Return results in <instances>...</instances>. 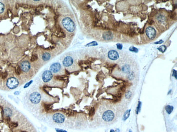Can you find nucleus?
<instances>
[{
	"instance_id": "1",
	"label": "nucleus",
	"mask_w": 177,
	"mask_h": 132,
	"mask_svg": "<svg viewBox=\"0 0 177 132\" xmlns=\"http://www.w3.org/2000/svg\"><path fill=\"white\" fill-rule=\"evenodd\" d=\"M62 23L64 28L69 32H73L75 29V25L69 17H65L62 20Z\"/></svg>"
},
{
	"instance_id": "2",
	"label": "nucleus",
	"mask_w": 177,
	"mask_h": 132,
	"mask_svg": "<svg viewBox=\"0 0 177 132\" xmlns=\"http://www.w3.org/2000/svg\"><path fill=\"white\" fill-rule=\"evenodd\" d=\"M19 84V81L15 77H10L7 81L6 86L9 89H14L17 87Z\"/></svg>"
},
{
	"instance_id": "3",
	"label": "nucleus",
	"mask_w": 177,
	"mask_h": 132,
	"mask_svg": "<svg viewBox=\"0 0 177 132\" xmlns=\"http://www.w3.org/2000/svg\"><path fill=\"white\" fill-rule=\"evenodd\" d=\"M102 118L105 121L111 122L113 121L115 118V114L112 110H107L103 113Z\"/></svg>"
},
{
	"instance_id": "4",
	"label": "nucleus",
	"mask_w": 177,
	"mask_h": 132,
	"mask_svg": "<svg viewBox=\"0 0 177 132\" xmlns=\"http://www.w3.org/2000/svg\"><path fill=\"white\" fill-rule=\"evenodd\" d=\"M41 95L38 92H33L29 95V100L32 103L38 104L41 100Z\"/></svg>"
},
{
	"instance_id": "5",
	"label": "nucleus",
	"mask_w": 177,
	"mask_h": 132,
	"mask_svg": "<svg viewBox=\"0 0 177 132\" xmlns=\"http://www.w3.org/2000/svg\"><path fill=\"white\" fill-rule=\"evenodd\" d=\"M52 120L57 124H62L65 121V117L62 114L56 113L53 115Z\"/></svg>"
},
{
	"instance_id": "6",
	"label": "nucleus",
	"mask_w": 177,
	"mask_h": 132,
	"mask_svg": "<svg viewBox=\"0 0 177 132\" xmlns=\"http://www.w3.org/2000/svg\"><path fill=\"white\" fill-rule=\"evenodd\" d=\"M146 34L149 39L152 40V39H154L155 38L156 34H157V32H156L155 29L153 27H148L146 29Z\"/></svg>"
},
{
	"instance_id": "7",
	"label": "nucleus",
	"mask_w": 177,
	"mask_h": 132,
	"mask_svg": "<svg viewBox=\"0 0 177 132\" xmlns=\"http://www.w3.org/2000/svg\"><path fill=\"white\" fill-rule=\"evenodd\" d=\"M53 74L50 70H45L44 71V73L42 75V79L43 81L45 83L50 81L52 79Z\"/></svg>"
},
{
	"instance_id": "8",
	"label": "nucleus",
	"mask_w": 177,
	"mask_h": 132,
	"mask_svg": "<svg viewBox=\"0 0 177 132\" xmlns=\"http://www.w3.org/2000/svg\"><path fill=\"white\" fill-rule=\"evenodd\" d=\"M61 65L59 63H54L50 66V71L52 73H57L61 69Z\"/></svg>"
},
{
	"instance_id": "9",
	"label": "nucleus",
	"mask_w": 177,
	"mask_h": 132,
	"mask_svg": "<svg viewBox=\"0 0 177 132\" xmlns=\"http://www.w3.org/2000/svg\"><path fill=\"white\" fill-rule=\"evenodd\" d=\"M108 58L113 61L117 60L119 58V54L115 50H111L108 53Z\"/></svg>"
},
{
	"instance_id": "10",
	"label": "nucleus",
	"mask_w": 177,
	"mask_h": 132,
	"mask_svg": "<svg viewBox=\"0 0 177 132\" xmlns=\"http://www.w3.org/2000/svg\"><path fill=\"white\" fill-rule=\"evenodd\" d=\"M20 68L23 71L27 72L31 68V65L28 61H23L20 64Z\"/></svg>"
},
{
	"instance_id": "11",
	"label": "nucleus",
	"mask_w": 177,
	"mask_h": 132,
	"mask_svg": "<svg viewBox=\"0 0 177 132\" xmlns=\"http://www.w3.org/2000/svg\"><path fill=\"white\" fill-rule=\"evenodd\" d=\"M73 64V59L70 56H67L65 58L63 61V65L65 67H70Z\"/></svg>"
},
{
	"instance_id": "12",
	"label": "nucleus",
	"mask_w": 177,
	"mask_h": 132,
	"mask_svg": "<svg viewBox=\"0 0 177 132\" xmlns=\"http://www.w3.org/2000/svg\"><path fill=\"white\" fill-rule=\"evenodd\" d=\"M122 71L124 73L128 74L130 71V67L129 65H125L123 66L122 68Z\"/></svg>"
},
{
	"instance_id": "13",
	"label": "nucleus",
	"mask_w": 177,
	"mask_h": 132,
	"mask_svg": "<svg viewBox=\"0 0 177 132\" xmlns=\"http://www.w3.org/2000/svg\"><path fill=\"white\" fill-rule=\"evenodd\" d=\"M173 109H174L173 106H171V105H167V106H166L165 107V110L166 111V112L169 115L172 113V112L173 110Z\"/></svg>"
},
{
	"instance_id": "14",
	"label": "nucleus",
	"mask_w": 177,
	"mask_h": 132,
	"mask_svg": "<svg viewBox=\"0 0 177 132\" xmlns=\"http://www.w3.org/2000/svg\"><path fill=\"white\" fill-rule=\"evenodd\" d=\"M51 55L49 53H44L43 55H42V59L44 61H48L50 59Z\"/></svg>"
},
{
	"instance_id": "15",
	"label": "nucleus",
	"mask_w": 177,
	"mask_h": 132,
	"mask_svg": "<svg viewBox=\"0 0 177 132\" xmlns=\"http://www.w3.org/2000/svg\"><path fill=\"white\" fill-rule=\"evenodd\" d=\"M130 112H131V109H128L125 112L124 114L123 115V121L127 120L128 119V118L129 117L130 114Z\"/></svg>"
},
{
	"instance_id": "16",
	"label": "nucleus",
	"mask_w": 177,
	"mask_h": 132,
	"mask_svg": "<svg viewBox=\"0 0 177 132\" xmlns=\"http://www.w3.org/2000/svg\"><path fill=\"white\" fill-rule=\"evenodd\" d=\"M128 79L129 80H133L135 78V74L133 71H130L128 74Z\"/></svg>"
},
{
	"instance_id": "17",
	"label": "nucleus",
	"mask_w": 177,
	"mask_h": 132,
	"mask_svg": "<svg viewBox=\"0 0 177 132\" xmlns=\"http://www.w3.org/2000/svg\"><path fill=\"white\" fill-rule=\"evenodd\" d=\"M141 106H142V102L141 101H139V103H138V105H137L136 110V113L137 114H138L140 112L141 109Z\"/></svg>"
},
{
	"instance_id": "18",
	"label": "nucleus",
	"mask_w": 177,
	"mask_h": 132,
	"mask_svg": "<svg viewBox=\"0 0 177 132\" xmlns=\"http://www.w3.org/2000/svg\"><path fill=\"white\" fill-rule=\"evenodd\" d=\"M158 49L159 51H160L161 52L164 53L166 50V47L165 46V45H163V46H161L159 48H158Z\"/></svg>"
},
{
	"instance_id": "19",
	"label": "nucleus",
	"mask_w": 177,
	"mask_h": 132,
	"mask_svg": "<svg viewBox=\"0 0 177 132\" xmlns=\"http://www.w3.org/2000/svg\"><path fill=\"white\" fill-rule=\"evenodd\" d=\"M129 50L130 51V52H134V53H138V52H139V49H138L136 47H135L134 46H131L129 48Z\"/></svg>"
},
{
	"instance_id": "20",
	"label": "nucleus",
	"mask_w": 177,
	"mask_h": 132,
	"mask_svg": "<svg viewBox=\"0 0 177 132\" xmlns=\"http://www.w3.org/2000/svg\"><path fill=\"white\" fill-rule=\"evenodd\" d=\"M98 44V43L97 42H95V41H93L91 43H89L87 44H86V47H90V46H97V45Z\"/></svg>"
},
{
	"instance_id": "21",
	"label": "nucleus",
	"mask_w": 177,
	"mask_h": 132,
	"mask_svg": "<svg viewBox=\"0 0 177 132\" xmlns=\"http://www.w3.org/2000/svg\"><path fill=\"white\" fill-rule=\"evenodd\" d=\"M38 58V56L37 54H33L31 56V61L32 62H34L35 61L37 60Z\"/></svg>"
},
{
	"instance_id": "22",
	"label": "nucleus",
	"mask_w": 177,
	"mask_h": 132,
	"mask_svg": "<svg viewBox=\"0 0 177 132\" xmlns=\"http://www.w3.org/2000/svg\"><path fill=\"white\" fill-rule=\"evenodd\" d=\"M4 10V5L2 3L0 2V14L3 13Z\"/></svg>"
},
{
	"instance_id": "23",
	"label": "nucleus",
	"mask_w": 177,
	"mask_h": 132,
	"mask_svg": "<svg viewBox=\"0 0 177 132\" xmlns=\"http://www.w3.org/2000/svg\"><path fill=\"white\" fill-rule=\"evenodd\" d=\"M131 95H132L131 92L130 91H129L128 93H127V94H125V98L126 99H129L131 97Z\"/></svg>"
},
{
	"instance_id": "24",
	"label": "nucleus",
	"mask_w": 177,
	"mask_h": 132,
	"mask_svg": "<svg viewBox=\"0 0 177 132\" xmlns=\"http://www.w3.org/2000/svg\"><path fill=\"white\" fill-rule=\"evenodd\" d=\"M32 83H33V81H32V80L30 81H29L28 82L26 83V85H25V86H24L23 88H26L28 87H29L30 85H31Z\"/></svg>"
},
{
	"instance_id": "25",
	"label": "nucleus",
	"mask_w": 177,
	"mask_h": 132,
	"mask_svg": "<svg viewBox=\"0 0 177 132\" xmlns=\"http://www.w3.org/2000/svg\"><path fill=\"white\" fill-rule=\"evenodd\" d=\"M117 48L119 50H122L123 48V45L121 43H117Z\"/></svg>"
},
{
	"instance_id": "26",
	"label": "nucleus",
	"mask_w": 177,
	"mask_h": 132,
	"mask_svg": "<svg viewBox=\"0 0 177 132\" xmlns=\"http://www.w3.org/2000/svg\"><path fill=\"white\" fill-rule=\"evenodd\" d=\"M55 131H56V132H67V131L62 130V129H59V128H55Z\"/></svg>"
},
{
	"instance_id": "27",
	"label": "nucleus",
	"mask_w": 177,
	"mask_h": 132,
	"mask_svg": "<svg viewBox=\"0 0 177 132\" xmlns=\"http://www.w3.org/2000/svg\"><path fill=\"white\" fill-rule=\"evenodd\" d=\"M173 76L174 77H175V78H176V79H177V71L176 70H173Z\"/></svg>"
},
{
	"instance_id": "28",
	"label": "nucleus",
	"mask_w": 177,
	"mask_h": 132,
	"mask_svg": "<svg viewBox=\"0 0 177 132\" xmlns=\"http://www.w3.org/2000/svg\"><path fill=\"white\" fill-rule=\"evenodd\" d=\"M164 42V41L163 40H160L159 41V42H155L154 43L155 44H161L162 43H163Z\"/></svg>"
},
{
	"instance_id": "29",
	"label": "nucleus",
	"mask_w": 177,
	"mask_h": 132,
	"mask_svg": "<svg viewBox=\"0 0 177 132\" xmlns=\"http://www.w3.org/2000/svg\"><path fill=\"white\" fill-rule=\"evenodd\" d=\"M14 94L15 95H19L20 94V92L19 91H16L14 93Z\"/></svg>"
},
{
	"instance_id": "30",
	"label": "nucleus",
	"mask_w": 177,
	"mask_h": 132,
	"mask_svg": "<svg viewBox=\"0 0 177 132\" xmlns=\"http://www.w3.org/2000/svg\"><path fill=\"white\" fill-rule=\"evenodd\" d=\"M115 131V132H120V130L119 129H116Z\"/></svg>"
},
{
	"instance_id": "31",
	"label": "nucleus",
	"mask_w": 177,
	"mask_h": 132,
	"mask_svg": "<svg viewBox=\"0 0 177 132\" xmlns=\"http://www.w3.org/2000/svg\"><path fill=\"white\" fill-rule=\"evenodd\" d=\"M110 132H115V131L114 130H113V129H112V130H110Z\"/></svg>"
},
{
	"instance_id": "32",
	"label": "nucleus",
	"mask_w": 177,
	"mask_h": 132,
	"mask_svg": "<svg viewBox=\"0 0 177 132\" xmlns=\"http://www.w3.org/2000/svg\"><path fill=\"white\" fill-rule=\"evenodd\" d=\"M129 132H133V131H132L131 130H129Z\"/></svg>"
}]
</instances>
